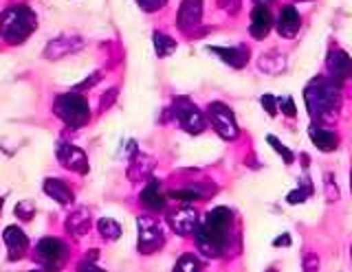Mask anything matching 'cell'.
I'll return each instance as SVG.
<instances>
[{
  "label": "cell",
  "mask_w": 352,
  "mask_h": 272,
  "mask_svg": "<svg viewBox=\"0 0 352 272\" xmlns=\"http://www.w3.org/2000/svg\"><path fill=\"white\" fill-rule=\"evenodd\" d=\"M196 248L209 259L223 257L229 253V246L234 242V213L227 206H216L207 213L205 222L196 228Z\"/></svg>",
  "instance_id": "6da1fadb"
},
{
  "label": "cell",
  "mask_w": 352,
  "mask_h": 272,
  "mask_svg": "<svg viewBox=\"0 0 352 272\" xmlns=\"http://www.w3.org/2000/svg\"><path fill=\"white\" fill-rule=\"evenodd\" d=\"M306 110L313 123L330 125L339 119L341 110V84L330 77H315L304 90Z\"/></svg>",
  "instance_id": "7a4b0ae2"
},
{
  "label": "cell",
  "mask_w": 352,
  "mask_h": 272,
  "mask_svg": "<svg viewBox=\"0 0 352 272\" xmlns=\"http://www.w3.org/2000/svg\"><path fill=\"white\" fill-rule=\"evenodd\" d=\"M38 18L27 5H14L0 14V36L9 45H22L33 31H36Z\"/></svg>",
  "instance_id": "3957f363"
},
{
  "label": "cell",
  "mask_w": 352,
  "mask_h": 272,
  "mask_svg": "<svg viewBox=\"0 0 352 272\" xmlns=\"http://www.w3.org/2000/svg\"><path fill=\"white\" fill-rule=\"evenodd\" d=\"M53 112L58 119L69 125V127H82L91 119V110H88V101L77 92H66L60 95L53 103Z\"/></svg>",
  "instance_id": "277c9868"
},
{
  "label": "cell",
  "mask_w": 352,
  "mask_h": 272,
  "mask_svg": "<svg viewBox=\"0 0 352 272\" xmlns=\"http://www.w3.org/2000/svg\"><path fill=\"white\" fill-rule=\"evenodd\" d=\"M170 112L176 119V123H179L187 134H201L205 129V125H207L205 114L198 110L196 103L187 99V97H179V99H174Z\"/></svg>",
  "instance_id": "5b68a950"
},
{
  "label": "cell",
  "mask_w": 352,
  "mask_h": 272,
  "mask_svg": "<svg viewBox=\"0 0 352 272\" xmlns=\"http://www.w3.org/2000/svg\"><path fill=\"white\" fill-rule=\"evenodd\" d=\"M137 224H139V244H137L139 253L152 255V253H157V250H161L165 244V233H163V226L159 224V220L141 215Z\"/></svg>",
  "instance_id": "8992f818"
},
{
  "label": "cell",
  "mask_w": 352,
  "mask_h": 272,
  "mask_svg": "<svg viewBox=\"0 0 352 272\" xmlns=\"http://www.w3.org/2000/svg\"><path fill=\"white\" fill-rule=\"evenodd\" d=\"M207 119H209V123L214 125V129L218 132L220 138H225V140L238 138V123H236V116H234V112H231L229 106L220 103V101L209 103Z\"/></svg>",
  "instance_id": "52a82bcc"
},
{
  "label": "cell",
  "mask_w": 352,
  "mask_h": 272,
  "mask_svg": "<svg viewBox=\"0 0 352 272\" xmlns=\"http://www.w3.org/2000/svg\"><path fill=\"white\" fill-rule=\"evenodd\" d=\"M69 259V248L58 237H44L36 246V261L44 268H62Z\"/></svg>",
  "instance_id": "ba28073f"
},
{
  "label": "cell",
  "mask_w": 352,
  "mask_h": 272,
  "mask_svg": "<svg viewBox=\"0 0 352 272\" xmlns=\"http://www.w3.org/2000/svg\"><path fill=\"white\" fill-rule=\"evenodd\" d=\"M201 20H203V0H181L179 16H176V25L179 31L190 38H196L201 31Z\"/></svg>",
  "instance_id": "9c48e42d"
},
{
  "label": "cell",
  "mask_w": 352,
  "mask_h": 272,
  "mask_svg": "<svg viewBox=\"0 0 352 272\" xmlns=\"http://www.w3.org/2000/svg\"><path fill=\"white\" fill-rule=\"evenodd\" d=\"M168 224L170 228L176 233V235H194L198 224H201V220H198V211L192 209V206H179V209H174L170 215H168Z\"/></svg>",
  "instance_id": "30bf717a"
},
{
  "label": "cell",
  "mask_w": 352,
  "mask_h": 272,
  "mask_svg": "<svg viewBox=\"0 0 352 272\" xmlns=\"http://www.w3.org/2000/svg\"><path fill=\"white\" fill-rule=\"evenodd\" d=\"M55 156H58V160L66 169L77 171V173H88V158L80 147L60 140V143L55 145Z\"/></svg>",
  "instance_id": "8fae6325"
},
{
  "label": "cell",
  "mask_w": 352,
  "mask_h": 272,
  "mask_svg": "<svg viewBox=\"0 0 352 272\" xmlns=\"http://www.w3.org/2000/svg\"><path fill=\"white\" fill-rule=\"evenodd\" d=\"M328 77L335 79L337 84H344L346 79L352 77V60L346 51L341 49H333L328 53Z\"/></svg>",
  "instance_id": "7c38bea8"
},
{
  "label": "cell",
  "mask_w": 352,
  "mask_h": 272,
  "mask_svg": "<svg viewBox=\"0 0 352 272\" xmlns=\"http://www.w3.org/2000/svg\"><path fill=\"white\" fill-rule=\"evenodd\" d=\"M209 51H212L214 55H218L231 69H245L247 64H249V60H251V51L245 45H238V47H212Z\"/></svg>",
  "instance_id": "4fadbf2b"
},
{
  "label": "cell",
  "mask_w": 352,
  "mask_h": 272,
  "mask_svg": "<svg viewBox=\"0 0 352 272\" xmlns=\"http://www.w3.org/2000/svg\"><path fill=\"white\" fill-rule=\"evenodd\" d=\"M302 29V16L293 5H286L280 9L278 16V34L286 40H293Z\"/></svg>",
  "instance_id": "5bb4252c"
},
{
  "label": "cell",
  "mask_w": 352,
  "mask_h": 272,
  "mask_svg": "<svg viewBox=\"0 0 352 272\" xmlns=\"http://www.w3.org/2000/svg\"><path fill=\"white\" fill-rule=\"evenodd\" d=\"M84 47L82 38H75V36H62L58 40H51L47 51H44V60H60L71 55V53L80 51Z\"/></svg>",
  "instance_id": "9a60e30c"
},
{
  "label": "cell",
  "mask_w": 352,
  "mask_h": 272,
  "mask_svg": "<svg viewBox=\"0 0 352 272\" xmlns=\"http://www.w3.org/2000/svg\"><path fill=\"white\" fill-rule=\"evenodd\" d=\"M3 242L7 246V255L11 261H18L22 255L27 253V248H29V239L27 235L20 231L18 226H7L5 231H3Z\"/></svg>",
  "instance_id": "2e32d148"
},
{
  "label": "cell",
  "mask_w": 352,
  "mask_h": 272,
  "mask_svg": "<svg viewBox=\"0 0 352 272\" xmlns=\"http://www.w3.org/2000/svg\"><path fill=\"white\" fill-rule=\"evenodd\" d=\"M271 27H273V16L269 12V7H262V5L253 7L251 9V27H249L251 38L264 40V38L269 36Z\"/></svg>",
  "instance_id": "e0dca14e"
},
{
  "label": "cell",
  "mask_w": 352,
  "mask_h": 272,
  "mask_svg": "<svg viewBox=\"0 0 352 272\" xmlns=\"http://www.w3.org/2000/svg\"><path fill=\"white\" fill-rule=\"evenodd\" d=\"M308 136H311L313 145L317 149H322V151H335L337 145H339L337 132H333L328 125H319V123L308 125Z\"/></svg>",
  "instance_id": "ac0fdd59"
},
{
  "label": "cell",
  "mask_w": 352,
  "mask_h": 272,
  "mask_svg": "<svg viewBox=\"0 0 352 272\" xmlns=\"http://www.w3.org/2000/svg\"><path fill=\"white\" fill-rule=\"evenodd\" d=\"M154 165H157V160L148 154H137L130 158V165H128V178L132 182H146L152 171H154Z\"/></svg>",
  "instance_id": "d6986e66"
},
{
  "label": "cell",
  "mask_w": 352,
  "mask_h": 272,
  "mask_svg": "<svg viewBox=\"0 0 352 272\" xmlns=\"http://www.w3.org/2000/svg\"><path fill=\"white\" fill-rule=\"evenodd\" d=\"M139 200H141V204L146 206L148 211H152V213H161V211H165V195L161 193V182H159V180H150V182L146 184V189L141 191Z\"/></svg>",
  "instance_id": "ffe728a7"
},
{
  "label": "cell",
  "mask_w": 352,
  "mask_h": 272,
  "mask_svg": "<svg viewBox=\"0 0 352 272\" xmlns=\"http://www.w3.org/2000/svg\"><path fill=\"white\" fill-rule=\"evenodd\" d=\"M216 191V187H209L207 189V184H185L183 189H174L168 193V198L172 200H181V202H192V200H201V198H212Z\"/></svg>",
  "instance_id": "44dd1931"
},
{
  "label": "cell",
  "mask_w": 352,
  "mask_h": 272,
  "mask_svg": "<svg viewBox=\"0 0 352 272\" xmlns=\"http://www.w3.org/2000/svg\"><path fill=\"white\" fill-rule=\"evenodd\" d=\"M93 220V215L88 209H75V213L69 215V220H66V233L73 235V237H82L86 235L88 231H91V222Z\"/></svg>",
  "instance_id": "7402d4cb"
},
{
  "label": "cell",
  "mask_w": 352,
  "mask_h": 272,
  "mask_svg": "<svg viewBox=\"0 0 352 272\" xmlns=\"http://www.w3.org/2000/svg\"><path fill=\"white\" fill-rule=\"evenodd\" d=\"M258 69L267 75H280L286 71V55L280 51L264 53V55H260V60H258Z\"/></svg>",
  "instance_id": "603a6c76"
},
{
  "label": "cell",
  "mask_w": 352,
  "mask_h": 272,
  "mask_svg": "<svg viewBox=\"0 0 352 272\" xmlns=\"http://www.w3.org/2000/svg\"><path fill=\"white\" fill-rule=\"evenodd\" d=\"M44 193L53 198L55 202L60 204H71L73 202V191L69 189V184L62 182V180H55V178H47L44 180Z\"/></svg>",
  "instance_id": "cb8c5ba5"
},
{
  "label": "cell",
  "mask_w": 352,
  "mask_h": 272,
  "mask_svg": "<svg viewBox=\"0 0 352 272\" xmlns=\"http://www.w3.org/2000/svg\"><path fill=\"white\" fill-rule=\"evenodd\" d=\"M152 40H154V51H157V55H159V58H170L172 53L176 51V42H174V38L161 34V31H157Z\"/></svg>",
  "instance_id": "d4e9b609"
},
{
  "label": "cell",
  "mask_w": 352,
  "mask_h": 272,
  "mask_svg": "<svg viewBox=\"0 0 352 272\" xmlns=\"http://www.w3.org/2000/svg\"><path fill=\"white\" fill-rule=\"evenodd\" d=\"M97 231L102 233V237L110 239V242H115V239L121 237V226L115 220H110V217H102V220L97 222Z\"/></svg>",
  "instance_id": "484cf974"
},
{
  "label": "cell",
  "mask_w": 352,
  "mask_h": 272,
  "mask_svg": "<svg viewBox=\"0 0 352 272\" xmlns=\"http://www.w3.org/2000/svg\"><path fill=\"white\" fill-rule=\"evenodd\" d=\"M311 195H313V182L302 180L300 187L286 195V202H289V204H302V202H306L308 198H311Z\"/></svg>",
  "instance_id": "4316f807"
},
{
  "label": "cell",
  "mask_w": 352,
  "mask_h": 272,
  "mask_svg": "<svg viewBox=\"0 0 352 272\" xmlns=\"http://www.w3.org/2000/svg\"><path fill=\"white\" fill-rule=\"evenodd\" d=\"M201 268H203V261L196 255H183L174 266L176 272H194V270H201Z\"/></svg>",
  "instance_id": "83f0119b"
},
{
  "label": "cell",
  "mask_w": 352,
  "mask_h": 272,
  "mask_svg": "<svg viewBox=\"0 0 352 272\" xmlns=\"http://www.w3.org/2000/svg\"><path fill=\"white\" fill-rule=\"evenodd\" d=\"M267 143H269L275 151H278V154L282 156V160L286 162V165H293V160H295L293 151H291L289 147H286V145H282V143H280V138H275L273 134H269V136H267Z\"/></svg>",
  "instance_id": "f1b7e54d"
},
{
  "label": "cell",
  "mask_w": 352,
  "mask_h": 272,
  "mask_svg": "<svg viewBox=\"0 0 352 272\" xmlns=\"http://www.w3.org/2000/svg\"><path fill=\"white\" fill-rule=\"evenodd\" d=\"M324 180H326V198H328V202H337L339 200V189L335 184L333 173H326Z\"/></svg>",
  "instance_id": "f546056e"
},
{
  "label": "cell",
  "mask_w": 352,
  "mask_h": 272,
  "mask_svg": "<svg viewBox=\"0 0 352 272\" xmlns=\"http://www.w3.org/2000/svg\"><path fill=\"white\" fill-rule=\"evenodd\" d=\"M218 7L223 9L225 14L236 16L240 12V7H242V0H218Z\"/></svg>",
  "instance_id": "4dcf8cb0"
},
{
  "label": "cell",
  "mask_w": 352,
  "mask_h": 272,
  "mask_svg": "<svg viewBox=\"0 0 352 272\" xmlns=\"http://www.w3.org/2000/svg\"><path fill=\"white\" fill-rule=\"evenodd\" d=\"M165 3H168V0H137V5L143 9V12H148V14L159 12V9L165 7Z\"/></svg>",
  "instance_id": "1f68e13d"
},
{
  "label": "cell",
  "mask_w": 352,
  "mask_h": 272,
  "mask_svg": "<svg viewBox=\"0 0 352 272\" xmlns=\"http://www.w3.org/2000/svg\"><path fill=\"white\" fill-rule=\"evenodd\" d=\"M278 108L282 110V114L291 116V119H295V114H297V110H295V103H293L291 97H282V99H278Z\"/></svg>",
  "instance_id": "d6a6232c"
},
{
  "label": "cell",
  "mask_w": 352,
  "mask_h": 272,
  "mask_svg": "<svg viewBox=\"0 0 352 272\" xmlns=\"http://www.w3.org/2000/svg\"><path fill=\"white\" fill-rule=\"evenodd\" d=\"M16 215L22 217V220H31V217L36 215V206H33L31 202H20L16 206Z\"/></svg>",
  "instance_id": "836d02e7"
},
{
  "label": "cell",
  "mask_w": 352,
  "mask_h": 272,
  "mask_svg": "<svg viewBox=\"0 0 352 272\" xmlns=\"http://www.w3.org/2000/svg\"><path fill=\"white\" fill-rule=\"evenodd\" d=\"M262 108L267 110L271 116H275V112H278V99H275L273 95H262V99H260Z\"/></svg>",
  "instance_id": "e575fe53"
},
{
  "label": "cell",
  "mask_w": 352,
  "mask_h": 272,
  "mask_svg": "<svg viewBox=\"0 0 352 272\" xmlns=\"http://www.w3.org/2000/svg\"><path fill=\"white\" fill-rule=\"evenodd\" d=\"M115 99H117V90L113 88V90H108V92H104V97H102V106H99V110H108L110 106L115 103Z\"/></svg>",
  "instance_id": "d590c367"
},
{
  "label": "cell",
  "mask_w": 352,
  "mask_h": 272,
  "mask_svg": "<svg viewBox=\"0 0 352 272\" xmlns=\"http://www.w3.org/2000/svg\"><path fill=\"white\" fill-rule=\"evenodd\" d=\"M99 77H102V73H93L84 84H77V90H84V88H88V86H95L99 82Z\"/></svg>",
  "instance_id": "8d00e7d4"
},
{
  "label": "cell",
  "mask_w": 352,
  "mask_h": 272,
  "mask_svg": "<svg viewBox=\"0 0 352 272\" xmlns=\"http://www.w3.org/2000/svg\"><path fill=\"white\" fill-rule=\"evenodd\" d=\"M317 266H319V261H317V255H306V259H304V270H317Z\"/></svg>",
  "instance_id": "74e56055"
},
{
  "label": "cell",
  "mask_w": 352,
  "mask_h": 272,
  "mask_svg": "<svg viewBox=\"0 0 352 272\" xmlns=\"http://www.w3.org/2000/svg\"><path fill=\"white\" fill-rule=\"evenodd\" d=\"M289 244H291V235L289 233L280 235V239H275V242H273V246H289Z\"/></svg>",
  "instance_id": "f35d334b"
},
{
  "label": "cell",
  "mask_w": 352,
  "mask_h": 272,
  "mask_svg": "<svg viewBox=\"0 0 352 272\" xmlns=\"http://www.w3.org/2000/svg\"><path fill=\"white\" fill-rule=\"evenodd\" d=\"M253 3H256V5H262V7H271L273 0H253Z\"/></svg>",
  "instance_id": "ab89813d"
},
{
  "label": "cell",
  "mask_w": 352,
  "mask_h": 272,
  "mask_svg": "<svg viewBox=\"0 0 352 272\" xmlns=\"http://www.w3.org/2000/svg\"><path fill=\"white\" fill-rule=\"evenodd\" d=\"M350 189H352V169H350Z\"/></svg>",
  "instance_id": "60d3db41"
},
{
  "label": "cell",
  "mask_w": 352,
  "mask_h": 272,
  "mask_svg": "<svg viewBox=\"0 0 352 272\" xmlns=\"http://www.w3.org/2000/svg\"><path fill=\"white\" fill-rule=\"evenodd\" d=\"M350 255H352V250H350Z\"/></svg>",
  "instance_id": "b9f144b4"
}]
</instances>
